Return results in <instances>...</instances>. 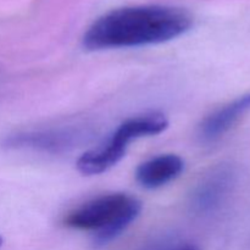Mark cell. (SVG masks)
I'll return each instance as SVG.
<instances>
[{"mask_svg":"<svg viewBox=\"0 0 250 250\" xmlns=\"http://www.w3.org/2000/svg\"><path fill=\"white\" fill-rule=\"evenodd\" d=\"M189 12L166 5L122 7L99 17L83 37L88 50L165 43L192 28Z\"/></svg>","mask_w":250,"mask_h":250,"instance_id":"obj_1","label":"cell"},{"mask_svg":"<svg viewBox=\"0 0 250 250\" xmlns=\"http://www.w3.org/2000/svg\"><path fill=\"white\" fill-rule=\"evenodd\" d=\"M142 203L127 193L99 195L71 211L65 219L70 229L93 233L97 247H104L121 236L139 216Z\"/></svg>","mask_w":250,"mask_h":250,"instance_id":"obj_2","label":"cell"},{"mask_svg":"<svg viewBox=\"0 0 250 250\" xmlns=\"http://www.w3.org/2000/svg\"><path fill=\"white\" fill-rule=\"evenodd\" d=\"M167 127L168 120L161 112L129 117L117 127L106 143L87 151L78 159V171L87 176L105 172L121 161L131 142L160 134Z\"/></svg>","mask_w":250,"mask_h":250,"instance_id":"obj_3","label":"cell"},{"mask_svg":"<svg viewBox=\"0 0 250 250\" xmlns=\"http://www.w3.org/2000/svg\"><path fill=\"white\" fill-rule=\"evenodd\" d=\"M236 181V170L229 164H221L211 168L195 186L190 195L192 211L200 216L219 211L233 192Z\"/></svg>","mask_w":250,"mask_h":250,"instance_id":"obj_4","label":"cell"},{"mask_svg":"<svg viewBox=\"0 0 250 250\" xmlns=\"http://www.w3.org/2000/svg\"><path fill=\"white\" fill-rule=\"evenodd\" d=\"M83 137L82 132L75 128L34 129L10 134L4 139L2 146L14 150L62 153L72 149Z\"/></svg>","mask_w":250,"mask_h":250,"instance_id":"obj_5","label":"cell"},{"mask_svg":"<svg viewBox=\"0 0 250 250\" xmlns=\"http://www.w3.org/2000/svg\"><path fill=\"white\" fill-rule=\"evenodd\" d=\"M249 111L250 93H247L208 115L198 127V138L204 144L220 141Z\"/></svg>","mask_w":250,"mask_h":250,"instance_id":"obj_6","label":"cell"},{"mask_svg":"<svg viewBox=\"0 0 250 250\" xmlns=\"http://www.w3.org/2000/svg\"><path fill=\"white\" fill-rule=\"evenodd\" d=\"M185 170V161L176 154H163L144 161L136 171V180L146 189H156L172 182Z\"/></svg>","mask_w":250,"mask_h":250,"instance_id":"obj_7","label":"cell"},{"mask_svg":"<svg viewBox=\"0 0 250 250\" xmlns=\"http://www.w3.org/2000/svg\"><path fill=\"white\" fill-rule=\"evenodd\" d=\"M171 250H199V249H198V247L193 246V244H183V246H178Z\"/></svg>","mask_w":250,"mask_h":250,"instance_id":"obj_8","label":"cell"},{"mask_svg":"<svg viewBox=\"0 0 250 250\" xmlns=\"http://www.w3.org/2000/svg\"><path fill=\"white\" fill-rule=\"evenodd\" d=\"M1 244H2V238H1V237H0V246H1Z\"/></svg>","mask_w":250,"mask_h":250,"instance_id":"obj_9","label":"cell"}]
</instances>
